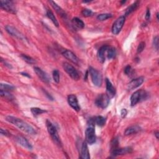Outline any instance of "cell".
<instances>
[{
	"label": "cell",
	"instance_id": "6da1fadb",
	"mask_svg": "<svg viewBox=\"0 0 159 159\" xmlns=\"http://www.w3.org/2000/svg\"><path fill=\"white\" fill-rule=\"evenodd\" d=\"M6 120L26 134L29 135H35L37 134V131L33 126L27 123L23 120L19 119V118L12 116H8L6 117Z\"/></svg>",
	"mask_w": 159,
	"mask_h": 159
},
{
	"label": "cell",
	"instance_id": "7a4b0ae2",
	"mask_svg": "<svg viewBox=\"0 0 159 159\" xmlns=\"http://www.w3.org/2000/svg\"><path fill=\"white\" fill-rule=\"evenodd\" d=\"M46 126L47 128L48 133L50 134V135L51 136L53 142H55L57 145H58V146L61 147L62 142L60 140V137L58 134V132L56 127L54 126L52 122L49 120H47L46 121Z\"/></svg>",
	"mask_w": 159,
	"mask_h": 159
},
{
	"label": "cell",
	"instance_id": "3957f363",
	"mask_svg": "<svg viewBox=\"0 0 159 159\" xmlns=\"http://www.w3.org/2000/svg\"><path fill=\"white\" fill-rule=\"evenodd\" d=\"M147 93L143 90L136 91L131 97V104L132 106L136 105L138 103L145 100L147 98Z\"/></svg>",
	"mask_w": 159,
	"mask_h": 159
},
{
	"label": "cell",
	"instance_id": "277c9868",
	"mask_svg": "<svg viewBox=\"0 0 159 159\" xmlns=\"http://www.w3.org/2000/svg\"><path fill=\"white\" fill-rule=\"evenodd\" d=\"M88 73L90 75L91 79H92L93 83L98 87H101L103 81L102 75L101 74V73L98 72L97 70L94 69V68L92 67H90L89 68Z\"/></svg>",
	"mask_w": 159,
	"mask_h": 159
},
{
	"label": "cell",
	"instance_id": "5b68a950",
	"mask_svg": "<svg viewBox=\"0 0 159 159\" xmlns=\"http://www.w3.org/2000/svg\"><path fill=\"white\" fill-rule=\"evenodd\" d=\"M63 68L71 78L75 81L78 80L80 78V75L78 72L76 70L75 68L67 62L63 63Z\"/></svg>",
	"mask_w": 159,
	"mask_h": 159
},
{
	"label": "cell",
	"instance_id": "8992f818",
	"mask_svg": "<svg viewBox=\"0 0 159 159\" xmlns=\"http://www.w3.org/2000/svg\"><path fill=\"white\" fill-rule=\"evenodd\" d=\"M125 20L126 17L124 16H121L115 21L112 26V33L113 34L117 35L120 33L125 23Z\"/></svg>",
	"mask_w": 159,
	"mask_h": 159
},
{
	"label": "cell",
	"instance_id": "52a82bcc",
	"mask_svg": "<svg viewBox=\"0 0 159 159\" xmlns=\"http://www.w3.org/2000/svg\"><path fill=\"white\" fill-rule=\"evenodd\" d=\"M0 7L2 10L6 11L11 14H16V8L14 3L8 0H1L0 1Z\"/></svg>",
	"mask_w": 159,
	"mask_h": 159
},
{
	"label": "cell",
	"instance_id": "ba28073f",
	"mask_svg": "<svg viewBox=\"0 0 159 159\" xmlns=\"http://www.w3.org/2000/svg\"><path fill=\"white\" fill-rule=\"evenodd\" d=\"M110 101V98L108 97L106 94H101L98 96L96 100H95V104L96 105L102 109L106 108Z\"/></svg>",
	"mask_w": 159,
	"mask_h": 159
},
{
	"label": "cell",
	"instance_id": "9c48e42d",
	"mask_svg": "<svg viewBox=\"0 0 159 159\" xmlns=\"http://www.w3.org/2000/svg\"><path fill=\"white\" fill-rule=\"evenodd\" d=\"M86 136V142L88 144H93L97 140L96 134H95V131L94 126H89L88 128L86 130L85 132Z\"/></svg>",
	"mask_w": 159,
	"mask_h": 159
},
{
	"label": "cell",
	"instance_id": "30bf717a",
	"mask_svg": "<svg viewBox=\"0 0 159 159\" xmlns=\"http://www.w3.org/2000/svg\"><path fill=\"white\" fill-rule=\"evenodd\" d=\"M5 29H6V31H7V33L13 36V37H15L17 39L21 40H27L26 38L24 37V36L22 35L17 29L14 28V27L11 26H6Z\"/></svg>",
	"mask_w": 159,
	"mask_h": 159
},
{
	"label": "cell",
	"instance_id": "8fae6325",
	"mask_svg": "<svg viewBox=\"0 0 159 159\" xmlns=\"http://www.w3.org/2000/svg\"><path fill=\"white\" fill-rule=\"evenodd\" d=\"M62 56L64 57L67 60H69L73 63L75 64H78L79 59L76 57L75 54L72 52L70 50H63V51L62 52Z\"/></svg>",
	"mask_w": 159,
	"mask_h": 159
},
{
	"label": "cell",
	"instance_id": "7c38bea8",
	"mask_svg": "<svg viewBox=\"0 0 159 159\" xmlns=\"http://www.w3.org/2000/svg\"><path fill=\"white\" fill-rule=\"evenodd\" d=\"M34 70L36 75H37V76L39 77V78L41 80L42 82L45 83H49L50 82L51 79H50L49 75L41 69L35 67L34 68Z\"/></svg>",
	"mask_w": 159,
	"mask_h": 159
},
{
	"label": "cell",
	"instance_id": "4fadbf2b",
	"mask_svg": "<svg viewBox=\"0 0 159 159\" xmlns=\"http://www.w3.org/2000/svg\"><path fill=\"white\" fill-rule=\"evenodd\" d=\"M67 101L69 103V105L74 109V110L76 111H79L81 110V108L78 104V99H77L76 97L75 94H70L68 96Z\"/></svg>",
	"mask_w": 159,
	"mask_h": 159
},
{
	"label": "cell",
	"instance_id": "5bb4252c",
	"mask_svg": "<svg viewBox=\"0 0 159 159\" xmlns=\"http://www.w3.org/2000/svg\"><path fill=\"white\" fill-rule=\"evenodd\" d=\"M144 81V78L142 76L138 77L137 78H135L131 81L128 85V88L129 90H133L140 87Z\"/></svg>",
	"mask_w": 159,
	"mask_h": 159
},
{
	"label": "cell",
	"instance_id": "9a60e30c",
	"mask_svg": "<svg viewBox=\"0 0 159 159\" xmlns=\"http://www.w3.org/2000/svg\"><path fill=\"white\" fill-rule=\"evenodd\" d=\"M132 152V149L131 147L124 148H116L112 149L111 151V155L113 157H117L119 156L125 155V154L131 153Z\"/></svg>",
	"mask_w": 159,
	"mask_h": 159
},
{
	"label": "cell",
	"instance_id": "2e32d148",
	"mask_svg": "<svg viewBox=\"0 0 159 159\" xmlns=\"http://www.w3.org/2000/svg\"><path fill=\"white\" fill-rule=\"evenodd\" d=\"M106 94L110 98H112L116 94V89L113 87L112 84L110 80L106 79Z\"/></svg>",
	"mask_w": 159,
	"mask_h": 159
},
{
	"label": "cell",
	"instance_id": "e0dca14e",
	"mask_svg": "<svg viewBox=\"0 0 159 159\" xmlns=\"http://www.w3.org/2000/svg\"><path fill=\"white\" fill-rule=\"evenodd\" d=\"M108 49V46L107 45H103L99 49L98 53H97V57L99 62L103 63L105 62V56L106 53L107 52V50Z\"/></svg>",
	"mask_w": 159,
	"mask_h": 159
},
{
	"label": "cell",
	"instance_id": "ac0fdd59",
	"mask_svg": "<svg viewBox=\"0 0 159 159\" xmlns=\"http://www.w3.org/2000/svg\"><path fill=\"white\" fill-rule=\"evenodd\" d=\"M15 140L18 144H20L21 146L29 150H31L33 149V146H32L31 144L29 142L28 140L25 137H22V136H17L15 138Z\"/></svg>",
	"mask_w": 159,
	"mask_h": 159
},
{
	"label": "cell",
	"instance_id": "d6986e66",
	"mask_svg": "<svg viewBox=\"0 0 159 159\" xmlns=\"http://www.w3.org/2000/svg\"><path fill=\"white\" fill-rule=\"evenodd\" d=\"M80 158H84V159H90V152L88 147L87 142L84 141L81 145V157Z\"/></svg>",
	"mask_w": 159,
	"mask_h": 159
},
{
	"label": "cell",
	"instance_id": "ffe728a7",
	"mask_svg": "<svg viewBox=\"0 0 159 159\" xmlns=\"http://www.w3.org/2000/svg\"><path fill=\"white\" fill-rule=\"evenodd\" d=\"M49 3H51V6H52V8L55 10V11H56V12L57 13L58 15H60L62 17H63V19H66L67 18V15L66 13L65 12V11H63L62 9L59 6L57 3H56L54 1H50Z\"/></svg>",
	"mask_w": 159,
	"mask_h": 159
},
{
	"label": "cell",
	"instance_id": "44dd1931",
	"mask_svg": "<svg viewBox=\"0 0 159 159\" xmlns=\"http://www.w3.org/2000/svg\"><path fill=\"white\" fill-rule=\"evenodd\" d=\"M140 131H141V128H140V127H139V126H137V125L132 126L129 127V128H128L125 130L124 134L126 135L134 134L139 133V132H140Z\"/></svg>",
	"mask_w": 159,
	"mask_h": 159
},
{
	"label": "cell",
	"instance_id": "7402d4cb",
	"mask_svg": "<svg viewBox=\"0 0 159 159\" xmlns=\"http://www.w3.org/2000/svg\"><path fill=\"white\" fill-rule=\"evenodd\" d=\"M72 22L73 25L75 26L76 28H78L80 29H83L84 27H85V24H84L83 21L82 20H81L80 19H79V18H78V17H74V19H72Z\"/></svg>",
	"mask_w": 159,
	"mask_h": 159
},
{
	"label": "cell",
	"instance_id": "603a6c76",
	"mask_svg": "<svg viewBox=\"0 0 159 159\" xmlns=\"http://www.w3.org/2000/svg\"><path fill=\"white\" fill-rule=\"evenodd\" d=\"M139 5V1H138L134 2L133 4H132L130 6H129L128 8L126 9V12H125V16H128L130 14H131L132 12H134L136 10V9L137 8Z\"/></svg>",
	"mask_w": 159,
	"mask_h": 159
},
{
	"label": "cell",
	"instance_id": "cb8c5ba5",
	"mask_svg": "<svg viewBox=\"0 0 159 159\" xmlns=\"http://www.w3.org/2000/svg\"><path fill=\"white\" fill-rule=\"evenodd\" d=\"M93 119H94V123L99 126L102 127L106 124V118L101 116H98L95 117L93 118Z\"/></svg>",
	"mask_w": 159,
	"mask_h": 159
},
{
	"label": "cell",
	"instance_id": "d4e9b609",
	"mask_svg": "<svg viewBox=\"0 0 159 159\" xmlns=\"http://www.w3.org/2000/svg\"><path fill=\"white\" fill-rule=\"evenodd\" d=\"M47 16L49 18V19L51 20V21L53 22V24L58 28V26H59L58 22L57 19H56L55 15H54V14L51 10H47Z\"/></svg>",
	"mask_w": 159,
	"mask_h": 159
},
{
	"label": "cell",
	"instance_id": "484cf974",
	"mask_svg": "<svg viewBox=\"0 0 159 159\" xmlns=\"http://www.w3.org/2000/svg\"><path fill=\"white\" fill-rule=\"evenodd\" d=\"M31 111L32 114H33V116L35 117L39 116L40 115L43 114V113L47 112L45 110H42V109L39 108H32Z\"/></svg>",
	"mask_w": 159,
	"mask_h": 159
},
{
	"label": "cell",
	"instance_id": "4316f807",
	"mask_svg": "<svg viewBox=\"0 0 159 159\" xmlns=\"http://www.w3.org/2000/svg\"><path fill=\"white\" fill-rule=\"evenodd\" d=\"M116 51L114 47H109L107 50V57L108 59H112L116 57Z\"/></svg>",
	"mask_w": 159,
	"mask_h": 159
},
{
	"label": "cell",
	"instance_id": "83f0119b",
	"mask_svg": "<svg viewBox=\"0 0 159 159\" xmlns=\"http://www.w3.org/2000/svg\"><path fill=\"white\" fill-rule=\"evenodd\" d=\"M21 57L22 58V60L25 61L26 63H29V64H34L35 63V60L33 58H32L30 56H28L25 54H21Z\"/></svg>",
	"mask_w": 159,
	"mask_h": 159
},
{
	"label": "cell",
	"instance_id": "f1b7e54d",
	"mask_svg": "<svg viewBox=\"0 0 159 159\" xmlns=\"http://www.w3.org/2000/svg\"><path fill=\"white\" fill-rule=\"evenodd\" d=\"M112 15L111 14H109V13H104V14H101L97 16V19L100 21H105L108 19H110V18L112 17Z\"/></svg>",
	"mask_w": 159,
	"mask_h": 159
},
{
	"label": "cell",
	"instance_id": "f546056e",
	"mask_svg": "<svg viewBox=\"0 0 159 159\" xmlns=\"http://www.w3.org/2000/svg\"><path fill=\"white\" fill-rule=\"evenodd\" d=\"M0 93H1V96L2 97H4V98L10 99V100H12V99H13L12 95L9 92H7V91L1 90H0Z\"/></svg>",
	"mask_w": 159,
	"mask_h": 159
},
{
	"label": "cell",
	"instance_id": "4dcf8cb0",
	"mask_svg": "<svg viewBox=\"0 0 159 159\" xmlns=\"http://www.w3.org/2000/svg\"><path fill=\"white\" fill-rule=\"evenodd\" d=\"M0 88H1V90L7 91V92H10V91H12L15 89V87H13V86L11 85L3 84V83H1Z\"/></svg>",
	"mask_w": 159,
	"mask_h": 159
},
{
	"label": "cell",
	"instance_id": "1f68e13d",
	"mask_svg": "<svg viewBox=\"0 0 159 159\" xmlns=\"http://www.w3.org/2000/svg\"><path fill=\"white\" fill-rule=\"evenodd\" d=\"M52 76L53 81H55L56 83H58L60 81V74H59V72L57 70H54L52 72Z\"/></svg>",
	"mask_w": 159,
	"mask_h": 159
},
{
	"label": "cell",
	"instance_id": "d6a6232c",
	"mask_svg": "<svg viewBox=\"0 0 159 159\" xmlns=\"http://www.w3.org/2000/svg\"><path fill=\"white\" fill-rule=\"evenodd\" d=\"M81 14H82V15L85 17H89L92 15L93 12L92 10H88V9H84V10L81 11Z\"/></svg>",
	"mask_w": 159,
	"mask_h": 159
},
{
	"label": "cell",
	"instance_id": "836d02e7",
	"mask_svg": "<svg viewBox=\"0 0 159 159\" xmlns=\"http://www.w3.org/2000/svg\"><path fill=\"white\" fill-rule=\"evenodd\" d=\"M145 47V43L144 42H141L138 45L137 49V52L138 53H141L144 50Z\"/></svg>",
	"mask_w": 159,
	"mask_h": 159
},
{
	"label": "cell",
	"instance_id": "e575fe53",
	"mask_svg": "<svg viewBox=\"0 0 159 159\" xmlns=\"http://www.w3.org/2000/svg\"><path fill=\"white\" fill-rule=\"evenodd\" d=\"M153 47L155 48L157 51L158 50V36H156L153 39Z\"/></svg>",
	"mask_w": 159,
	"mask_h": 159
},
{
	"label": "cell",
	"instance_id": "d590c367",
	"mask_svg": "<svg viewBox=\"0 0 159 159\" xmlns=\"http://www.w3.org/2000/svg\"><path fill=\"white\" fill-rule=\"evenodd\" d=\"M132 70H133V69H132L131 66H130V65L126 66V68L124 69V73H125V74L127 75H129L131 74Z\"/></svg>",
	"mask_w": 159,
	"mask_h": 159
},
{
	"label": "cell",
	"instance_id": "8d00e7d4",
	"mask_svg": "<svg viewBox=\"0 0 159 159\" xmlns=\"http://www.w3.org/2000/svg\"><path fill=\"white\" fill-rule=\"evenodd\" d=\"M145 20L147 21H149L150 19H151V11H150V10H149V8L147 10L146 14H145Z\"/></svg>",
	"mask_w": 159,
	"mask_h": 159
},
{
	"label": "cell",
	"instance_id": "74e56055",
	"mask_svg": "<svg viewBox=\"0 0 159 159\" xmlns=\"http://www.w3.org/2000/svg\"><path fill=\"white\" fill-rule=\"evenodd\" d=\"M128 115V111L126 110V109H122L121 111V115L122 118H124L126 115Z\"/></svg>",
	"mask_w": 159,
	"mask_h": 159
},
{
	"label": "cell",
	"instance_id": "f35d334b",
	"mask_svg": "<svg viewBox=\"0 0 159 159\" xmlns=\"http://www.w3.org/2000/svg\"><path fill=\"white\" fill-rule=\"evenodd\" d=\"M1 134L3 135H5V136H9L10 135V133L7 130H4L3 129H1Z\"/></svg>",
	"mask_w": 159,
	"mask_h": 159
},
{
	"label": "cell",
	"instance_id": "ab89813d",
	"mask_svg": "<svg viewBox=\"0 0 159 159\" xmlns=\"http://www.w3.org/2000/svg\"><path fill=\"white\" fill-rule=\"evenodd\" d=\"M1 62H3L4 63V65H6V67H8L9 68V69H12V66L10 64H9V63H8L6 62L3 61V59H1Z\"/></svg>",
	"mask_w": 159,
	"mask_h": 159
},
{
	"label": "cell",
	"instance_id": "60d3db41",
	"mask_svg": "<svg viewBox=\"0 0 159 159\" xmlns=\"http://www.w3.org/2000/svg\"><path fill=\"white\" fill-rule=\"evenodd\" d=\"M21 74L22 75H23V76H26L27 77H28V78H31V76L28 74H27V73H24V72H22L21 73Z\"/></svg>",
	"mask_w": 159,
	"mask_h": 159
},
{
	"label": "cell",
	"instance_id": "b9f144b4",
	"mask_svg": "<svg viewBox=\"0 0 159 159\" xmlns=\"http://www.w3.org/2000/svg\"><path fill=\"white\" fill-rule=\"evenodd\" d=\"M158 131H157V132H156V133H155V134H154V135H155L156 136V138L157 139H158Z\"/></svg>",
	"mask_w": 159,
	"mask_h": 159
},
{
	"label": "cell",
	"instance_id": "7bdbcfd3",
	"mask_svg": "<svg viewBox=\"0 0 159 159\" xmlns=\"http://www.w3.org/2000/svg\"><path fill=\"white\" fill-rule=\"evenodd\" d=\"M157 20H158V12L157 13Z\"/></svg>",
	"mask_w": 159,
	"mask_h": 159
}]
</instances>
